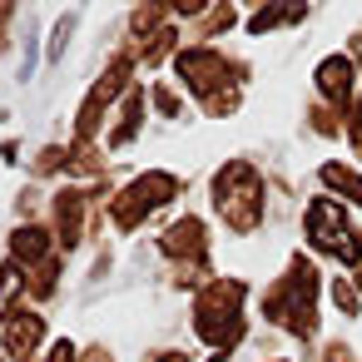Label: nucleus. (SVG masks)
Instances as JSON below:
<instances>
[{
    "label": "nucleus",
    "instance_id": "nucleus-1",
    "mask_svg": "<svg viewBox=\"0 0 362 362\" xmlns=\"http://www.w3.org/2000/svg\"><path fill=\"white\" fill-rule=\"evenodd\" d=\"M218 209L228 214L233 228H253V218H258V179H253L248 164H228L218 174Z\"/></svg>",
    "mask_w": 362,
    "mask_h": 362
},
{
    "label": "nucleus",
    "instance_id": "nucleus-2",
    "mask_svg": "<svg viewBox=\"0 0 362 362\" xmlns=\"http://www.w3.org/2000/svg\"><path fill=\"white\" fill-rule=\"evenodd\" d=\"M169 194H174V179H164V174H144V179L115 204V223H119V228H134L154 204H169Z\"/></svg>",
    "mask_w": 362,
    "mask_h": 362
},
{
    "label": "nucleus",
    "instance_id": "nucleus-3",
    "mask_svg": "<svg viewBox=\"0 0 362 362\" xmlns=\"http://www.w3.org/2000/svg\"><path fill=\"white\" fill-rule=\"evenodd\" d=\"M308 233H313V243H327V248H342V209L337 204H327V199H317L313 209H308Z\"/></svg>",
    "mask_w": 362,
    "mask_h": 362
},
{
    "label": "nucleus",
    "instance_id": "nucleus-4",
    "mask_svg": "<svg viewBox=\"0 0 362 362\" xmlns=\"http://www.w3.org/2000/svg\"><path fill=\"white\" fill-rule=\"evenodd\" d=\"M40 327H45V322H40L35 313H16V317H11V327H6V347H11L16 357H25V352L40 342Z\"/></svg>",
    "mask_w": 362,
    "mask_h": 362
},
{
    "label": "nucleus",
    "instance_id": "nucleus-5",
    "mask_svg": "<svg viewBox=\"0 0 362 362\" xmlns=\"http://www.w3.org/2000/svg\"><path fill=\"white\" fill-rule=\"evenodd\" d=\"M164 248H169V253H199V248H204V223H199V218L174 223L169 238H164Z\"/></svg>",
    "mask_w": 362,
    "mask_h": 362
},
{
    "label": "nucleus",
    "instance_id": "nucleus-6",
    "mask_svg": "<svg viewBox=\"0 0 362 362\" xmlns=\"http://www.w3.org/2000/svg\"><path fill=\"white\" fill-rule=\"evenodd\" d=\"M45 248H50V233H45V228H21V233L11 238V253H16L21 263H25V258H30V263L45 258Z\"/></svg>",
    "mask_w": 362,
    "mask_h": 362
},
{
    "label": "nucleus",
    "instance_id": "nucleus-7",
    "mask_svg": "<svg viewBox=\"0 0 362 362\" xmlns=\"http://www.w3.org/2000/svg\"><path fill=\"white\" fill-rule=\"evenodd\" d=\"M60 243H80V194H60Z\"/></svg>",
    "mask_w": 362,
    "mask_h": 362
},
{
    "label": "nucleus",
    "instance_id": "nucleus-8",
    "mask_svg": "<svg viewBox=\"0 0 362 362\" xmlns=\"http://www.w3.org/2000/svg\"><path fill=\"white\" fill-rule=\"evenodd\" d=\"M322 184H332V189H342L352 204H362V179H357L352 169H342V164H327V169H322Z\"/></svg>",
    "mask_w": 362,
    "mask_h": 362
},
{
    "label": "nucleus",
    "instance_id": "nucleus-9",
    "mask_svg": "<svg viewBox=\"0 0 362 362\" xmlns=\"http://www.w3.org/2000/svg\"><path fill=\"white\" fill-rule=\"evenodd\" d=\"M317 80H322V90H327L332 100H342V95H347V60H327V65L317 70Z\"/></svg>",
    "mask_w": 362,
    "mask_h": 362
},
{
    "label": "nucleus",
    "instance_id": "nucleus-10",
    "mask_svg": "<svg viewBox=\"0 0 362 362\" xmlns=\"http://www.w3.org/2000/svg\"><path fill=\"white\" fill-rule=\"evenodd\" d=\"M16 293H21V273H16V268H6V273H0V317L11 313Z\"/></svg>",
    "mask_w": 362,
    "mask_h": 362
},
{
    "label": "nucleus",
    "instance_id": "nucleus-11",
    "mask_svg": "<svg viewBox=\"0 0 362 362\" xmlns=\"http://www.w3.org/2000/svg\"><path fill=\"white\" fill-rule=\"evenodd\" d=\"M50 362H75V352H70V342H60V347L50 352Z\"/></svg>",
    "mask_w": 362,
    "mask_h": 362
},
{
    "label": "nucleus",
    "instance_id": "nucleus-12",
    "mask_svg": "<svg viewBox=\"0 0 362 362\" xmlns=\"http://www.w3.org/2000/svg\"><path fill=\"white\" fill-rule=\"evenodd\" d=\"M164 362H184V357H179V352H169V357H164Z\"/></svg>",
    "mask_w": 362,
    "mask_h": 362
}]
</instances>
